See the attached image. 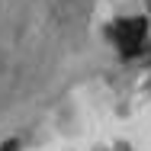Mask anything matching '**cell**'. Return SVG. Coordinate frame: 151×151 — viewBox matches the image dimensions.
I'll use <instances>...</instances> for the list:
<instances>
[{
	"label": "cell",
	"mask_w": 151,
	"mask_h": 151,
	"mask_svg": "<svg viewBox=\"0 0 151 151\" xmlns=\"http://www.w3.org/2000/svg\"><path fill=\"white\" fill-rule=\"evenodd\" d=\"M145 35H148V23L142 16H129V19H116L113 29H109V39L119 45L122 52H138L145 45Z\"/></svg>",
	"instance_id": "obj_1"
},
{
	"label": "cell",
	"mask_w": 151,
	"mask_h": 151,
	"mask_svg": "<svg viewBox=\"0 0 151 151\" xmlns=\"http://www.w3.org/2000/svg\"><path fill=\"white\" fill-rule=\"evenodd\" d=\"M3 151H16V145H13V142H10V145H3Z\"/></svg>",
	"instance_id": "obj_2"
},
{
	"label": "cell",
	"mask_w": 151,
	"mask_h": 151,
	"mask_svg": "<svg viewBox=\"0 0 151 151\" xmlns=\"http://www.w3.org/2000/svg\"><path fill=\"white\" fill-rule=\"evenodd\" d=\"M148 6H151V0H148Z\"/></svg>",
	"instance_id": "obj_3"
}]
</instances>
